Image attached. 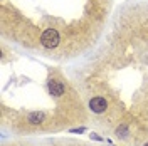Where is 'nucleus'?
Masks as SVG:
<instances>
[{
    "mask_svg": "<svg viewBox=\"0 0 148 146\" xmlns=\"http://www.w3.org/2000/svg\"><path fill=\"white\" fill-rule=\"evenodd\" d=\"M42 119H44V113H32V114H29V121H30L32 124L42 123Z\"/></svg>",
    "mask_w": 148,
    "mask_h": 146,
    "instance_id": "4",
    "label": "nucleus"
},
{
    "mask_svg": "<svg viewBox=\"0 0 148 146\" xmlns=\"http://www.w3.org/2000/svg\"><path fill=\"white\" fill-rule=\"evenodd\" d=\"M47 87H49V92H51L52 96H56V98H59V96H62V94H64V86H62L59 81L51 79L49 84H47Z\"/></svg>",
    "mask_w": 148,
    "mask_h": 146,
    "instance_id": "3",
    "label": "nucleus"
},
{
    "mask_svg": "<svg viewBox=\"0 0 148 146\" xmlns=\"http://www.w3.org/2000/svg\"><path fill=\"white\" fill-rule=\"evenodd\" d=\"M143 146H148V143H145V145H143Z\"/></svg>",
    "mask_w": 148,
    "mask_h": 146,
    "instance_id": "7",
    "label": "nucleus"
},
{
    "mask_svg": "<svg viewBox=\"0 0 148 146\" xmlns=\"http://www.w3.org/2000/svg\"><path fill=\"white\" fill-rule=\"evenodd\" d=\"M126 133H128V131H126V128H125V126H121V128H118L116 129V134H118V136H126Z\"/></svg>",
    "mask_w": 148,
    "mask_h": 146,
    "instance_id": "5",
    "label": "nucleus"
},
{
    "mask_svg": "<svg viewBox=\"0 0 148 146\" xmlns=\"http://www.w3.org/2000/svg\"><path fill=\"white\" fill-rule=\"evenodd\" d=\"M71 131H73V133H84L86 129H84V128H79V129H71Z\"/></svg>",
    "mask_w": 148,
    "mask_h": 146,
    "instance_id": "6",
    "label": "nucleus"
},
{
    "mask_svg": "<svg viewBox=\"0 0 148 146\" xmlns=\"http://www.w3.org/2000/svg\"><path fill=\"white\" fill-rule=\"evenodd\" d=\"M106 108H108V102H106V99L104 98H92L91 101H89V109L92 111V113H104L106 111Z\"/></svg>",
    "mask_w": 148,
    "mask_h": 146,
    "instance_id": "2",
    "label": "nucleus"
},
{
    "mask_svg": "<svg viewBox=\"0 0 148 146\" xmlns=\"http://www.w3.org/2000/svg\"><path fill=\"white\" fill-rule=\"evenodd\" d=\"M40 44L44 47H47V49H54L59 44V34H57V30L47 29L46 32L40 35Z\"/></svg>",
    "mask_w": 148,
    "mask_h": 146,
    "instance_id": "1",
    "label": "nucleus"
}]
</instances>
